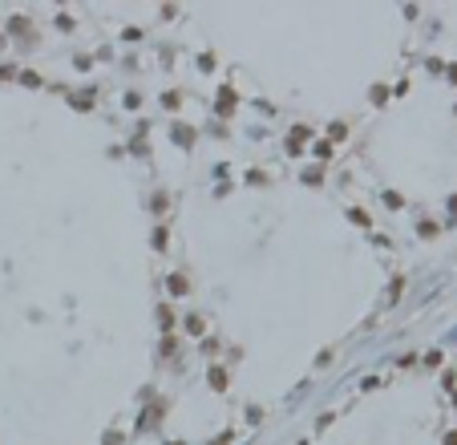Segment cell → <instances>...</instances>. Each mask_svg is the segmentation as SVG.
<instances>
[{
  "instance_id": "6da1fadb",
  "label": "cell",
  "mask_w": 457,
  "mask_h": 445,
  "mask_svg": "<svg viewBox=\"0 0 457 445\" xmlns=\"http://www.w3.org/2000/svg\"><path fill=\"white\" fill-rule=\"evenodd\" d=\"M231 110H235V89L223 85V89H219V106H215V113H219V117H227Z\"/></svg>"
},
{
  "instance_id": "7a4b0ae2",
  "label": "cell",
  "mask_w": 457,
  "mask_h": 445,
  "mask_svg": "<svg viewBox=\"0 0 457 445\" xmlns=\"http://www.w3.org/2000/svg\"><path fill=\"white\" fill-rule=\"evenodd\" d=\"M207 381H211V389H215V392H223V389H227V368H223V364H215V368L207 373Z\"/></svg>"
},
{
  "instance_id": "3957f363",
  "label": "cell",
  "mask_w": 457,
  "mask_h": 445,
  "mask_svg": "<svg viewBox=\"0 0 457 445\" xmlns=\"http://www.w3.org/2000/svg\"><path fill=\"white\" fill-rule=\"evenodd\" d=\"M308 138H312V134H308V130H303V126H295V130H291V138H287V150H291V154H295V150H299V146H303V142H308Z\"/></svg>"
},
{
  "instance_id": "277c9868",
  "label": "cell",
  "mask_w": 457,
  "mask_h": 445,
  "mask_svg": "<svg viewBox=\"0 0 457 445\" xmlns=\"http://www.w3.org/2000/svg\"><path fill=\"white\" fill-rule=\"evenodd\" d=\"M174 142H178V146H190V142H194V130H190V126H174Z\"/></svg>"
},
{
  "instance_id": "5b68a950",
  "label": "cell",
  "mask_w": 457,
  "mask_h": 445,
  "mask_svg": "<svg viewBox=\"0 0 457 445\" xmlns=\"http://www.w3.org/2000/svg\"><path fill=\"white\" fill-rule=\"evenodd\" d=\"M8 33L24 37V33H29V20H24V16H12V20H8Z\"/></svg>"
},
{
  "instance_id": "8992f818",
  "label": "cell",
  "mask_w": 457,
  "mask_h": 445,
  "mask_svg": "<svg viewBox=\"0 0 457 445\" xmlns=\"http://www.w3.org/2000/svg\"><path fill=\"white\" fill-rule=\"evenodd\" d=\"M162 106H166V110H178V106H182V93H178V89L162 93Z\"/></svg>"
},
{
  "instance_id": "52a82bcc",
  "label": "cell",
  "mask_w": 457,
  "mask_h": 445,
  "mask_svg": "<svg viewBox=\"0 0 457 445\" xmlns=\"http://www.w3.org/2000/svg\"><path fill=\"white\" fill-rule=\"evenodd\" d=\"M158 417H162V405H154V409H146V417H142V429H150V425H154Z\"/></svg>"
},
{
  "instance_id": "ba28073f",
  "label": "cell",
  "mask_w": 457,
  "mask_h": 445,
  "mask_svg": "<svg viewBox=\"0 0 457 445\" xmlns=\"http://www.w3.org/2000/svg\"><path fill=\"white\" fill-rule=\"evenodd\" d=\"M170 291L174 295H186V276H170Z\"/></svg>"
},
{
  "instance_id": "9c48e42d",
  "label": "cell",
  "mask_w": 457,
  "mask_h": 445,
  "mask_svg": "<svg viewBox=\"0 0 457 445\" xmlns=\"http://www.w3.org/2000/svg\"><path fill=\"white\" fill-rule=\"evenodd\" d=\"M186 332H190V336L202 332V316H186Z\"/></svg>"
},
{
  "instance_id": "30bf717a",
  "label": "cell",
  "mask_w": 457,
  "mask_h": 445,
  "mask_svg": "<svg viewBox=\"0 0 457 445\" xmlns=\"http://www.w3.org/2000/svg\"><path fill=\"white\" fill-rule=\"evenodd\" d=\"M158 320H162V328H170V324H174V312H170V308H166V304L158 308Z\"/></svg>"
},
{
  "instance_id": "8fae6325",
  "label": "cell",
  "mask_w": 457,
  "mask_h": 445,
  "mask_svg": "<svg viewBox=\"0 0 457 445\" xmlns=\"http://www.w3.org/2000/svg\"><path fill=\"white\" fill-rule=\"evenodd\" d=\"M385 203H389V207H404V199H400L397 190H389V194H385Z\"/></svg>"
},
{
  "instance_id": "7c38bea8",
  "label": "cell",
  "mask_w": 457,
  "mask_h": 445,
  "mask_svg": "<svg viewBox=\"0 0 457 445\" xmlns=\"http://www.w3.org/2000/svg\"><path fill=\"white\" fill-rule=\"evenodd\" d=\"M449 211H453V215H457V194H453V199H449Z\"/></svg>"
}]
</instances>
